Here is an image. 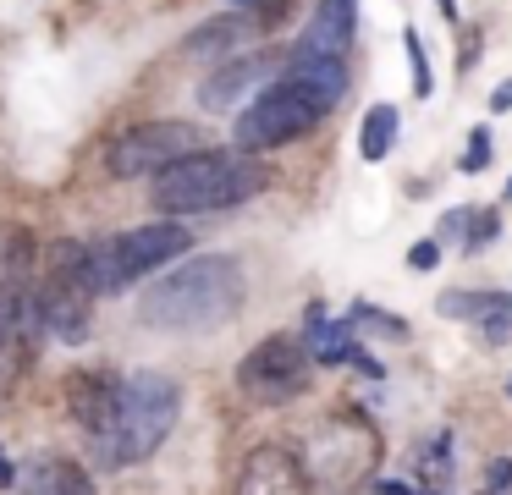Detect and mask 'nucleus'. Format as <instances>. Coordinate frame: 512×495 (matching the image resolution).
<instances>
[{"mask_svg":"<svg viewBox=\"0 0 512 495\" xmlns=\"http://www.w3.org/2000/svg\"><path fill=\"white\" fill-rule=\"evenodd\" d=\"M347 94V61H287V72L270 77L243 110H237V149L265 154L281 143L314 132L336 110V99Z\"/></svg>","mask_w":512,"mask_h":495,"instance_id":"f257e3e1","label":"nucleus"},{"mask_svg":"<svg viewBox=\"0 0 512 495\" xmlns=\"http://www.w3.org/2000/svg\"><path fill=\"white\" fill-rule=\"evenodd\" d=\"M248 297L243 264L232 253H199V259H182L177 270H166L144 297H138V319L149 330H215L226 319H237Z\"/></svg>","mask_w":512,"mask_h":495,"instance_id":"f03ea898","label":"nucleus"},{"mask_svg":"<svg viewBox=\"0 0 512 495\" xmlns=\"http://www.w3.org/2000/svg\"><path fill=\"white\" fill-rule=\"evenodd\" d=\"M177 413H182V385L171 374H160V369L122 374L111 418H105L100 435H89L94 468L116 473V468H133V462L155 457L160 440L177 429Z\"/></svg>","mask_w":512,"mask_h":495,"instance_id":"7ed1b4c3","label":"nucleus"},{"mask_svg":"<svg viewBox=\"0 0 512 495\" xmlns=\"http://www.w3.org/2000/svg\"><path fill=\"white\" fill-rule=\"evenodd\" d=\"M270 187V171L259 154L243 149H199L188 160L166 165L155 176V209L160 215H215V209L248 204L254 193Z\"/></svg>","mask_w":512,"mask_h":495,"instance_id":"20e7f679","label":"nucleus"},{"mask_svg":"<svg viewBox=\"0 0 512 495\" xmlns=\"http://www.w3.org/2000/svg\"><path fill=\"white\" fill-rule=\"evenodd\" d=\"M188 242H193L188 226H177V220H155V226L83 242V286H89L94 297H116L133 281H144V275L166 270L171 259H182Z\"/></svg>","mask_w":512,"mask_h":495,"instance_id":"39448f33","label":"nucleus"},{"mask_svg":"<svg viewBox=\"0 0 512 495\" xmlns=\"http://www.w3.org/2000/svg\"><path fill=\"white\" fill-rule=\"evenodd\" d=\"M380 457V435L364 413H331L320 429L309 435V451H303V473H309V490H325V495H342V490H358L369 479Z\"/></svg>","mask_w":512,"mask_h":495,"instance_id":"423d86ee","label":"nucleus"},{"mask_svg":"<svg viewBox=\"0 0 512 495\" xmlns=\"http://www.w3.org/2000/svg\"><path fill=\"white\" fill-rule=\"evenodd\" d=\"M39 286V308H45V330L67 347L89 341L94 325V292L83 286V242H56L45 259V281Z\"/></svg>","mask_w":512,"mask_h":495,"instance_id":"0eeeda50","label":"nucleus"},{"mask_svg":"<svg viewBox=\"0 0 512 495\" xmlns=\"http://www.w3.org/2000/svg\"><path fill=\"white\" fill-rule=\"evenodd\" d=\"M199 149H210V143H204V132L193 121H138V127H127L111 143L105 165H111V176L133 182V176H160L166 165L188 160Z\"/></svg>","mask_w":512,"mask_h":495,"instance_id":"6e6552de","label":"nucleus"},{"mask_svg":"<svg viewBox=\"0 0 512 495\" xmlns=\"http://www.w3.org/2000/svg\"><path fill=\"white\" fill-rule=\"evenodd\" d=\"M314 380V358L303 347V336H265L243 363H237V385L254 402H292Z\"/></svg>","mask_w":512,"mask_h":495,"instance_id":"1a4fd4ad","label":"nucleus"},{"mask_svg":"<svg viewBox=\"0 0 512 495\" xmlns=\"http://www.w3.org/2000/svg\"><path fill=\"white\" fill-rule=\"evenodd\" d=\"M358 33V0H320L314 17L303 22L298 44L287 50V61H347Z\"/></svg>","mask_w":512,"mask_h":495,"instance_id":"9d476101","label":"nucleus"},{"mask_svg":"<svg viewBox=\"0 0 512 495\" xmlns=\"http://www.w3.org/2000/svg\"><path fill=\"white\" fill-rule=\"evenodd\" d=\"M287 61V55H276V50H254V55H232V61H221L210 77L199 83V105L204 110H232V105H243V94L254 83H270V72Z\"/></svg>","mask_w":512,"mask_h":495,"instance_id":"9b49d317","label":"nucleus"},{"mask_svg":"<svg viewBox=\"0 0 512 495\" xmlns=\"http://www.w3.org/2000/svg\"><path fill=\"white\" fill-rule=\"evenodd\" d=\"M237 495H314L309 473L292 451L281 446H254L243 457V473H237Z\"/></svg>","mask_w":512,"mask_h":495,"instance_id":"f8f14e48","label":"nucleus"},{"mask_svg":"<svg viewBox=\"0 0 512 495\" xmlns=\"http://www.w3.org/2000/svg\"><path fill=\"white\" fill-rule=\"evenodd\" d=\"M303 347H309L314 363H353L358 374H369V380L386 374L364 347H353V319H325L320 308H309V336H303Z\"/></svg>","mask_w":512,"mask_h":495,"instance_id":"ddd939ff","label":"nucleus"},{"mask_svg":"<svg viewBox=\"0 0 512 495\" xmlns=\"http://www.w3.org/2000/svg\"><path fill=\"white\" fill-rule=\"evenodd\" d=\"M116 385H122V374H111V369H78L67 380V413L78 418L83 435H100L105 429V418L116 407Z\"/></svg>","mask_w":512,"mask_h":495,"instance_id":"4468645a","label":"nucleus"},{"mask_svg":"<svg viewBox=\"0 0 512 495\" xmlns=\"http://www.w3.org/2000/svg\"><path fill=\"white\" fill-rule=\"evenodd\" d=\"M435 308L463 325H485V341H501L512 330V292H441Z\"/></svg>","mask_w":512,"mask_h":495,"instance_id":"2eb2a0df","label":"nucleus"},{"mask_svg":"<svg viewBox=\"0 0 512 495\" xmlns=\"http://www.w3.org/2000/svg\"><path fill=\"white\" fill-rule=\"evenodd\" d=\"M265 22H270V17H215L210 28L188 33V44H182V50H188V55H204V61H226V50H237V44H243L254 28H265Z\"/></svg>","mask_w":512,"mask_h":495,"instance_id":"dca6fc26","label":"nucleus"},{"mask_svg":"<svg viewBox=\"0 0 512 495\" xmlns=\"http://www.w3.org/2000/svg\"><path fill=\"white\" fill-rule=\"evenodd\" d=\"M28 495H94V479L78 462H34L28 468Z\"/></svg>","mask_w":512,"mask_h":495,"instance_id":"f3484780","label":"nucleus"},{"mask_svg":"<svg viewBox=\"0 0 512 495\" xmlns=\"http://www.w3.org/2000/svg\"><path fill=\"white\" fill-rule=\"evenodd\" d=\"M397 127H402V116H397V105H369V116H364V127H358V154H364L369 165L375 160H386L391 149H397Z\"/></svg>","mask_w":512,"mask_h":495,"instance_id":"a211bd4d","label":"nucleus"},{"mask_svg":"<svg viewBox=\"0 0 512 495\" xmlns=\"http://www.w3.org/2000/svg\"><path fill=\"white\" fill-rule=\"evenodd\" d=\"M402 50H408V72H413V94L430 99L435 94V72H430V55H424L419 28H402Z\"/></svg>","mask_w":512,"mask_h":495,"instance_id":"6ab92c4d","label":"nucleus"},{"mask_svg":"<svg viewBox=\"0 0 512 495\" xmlns=\"http://www.w3.org/2000/svg\"><path fill=\"white\" fill-rule=\"evenodd\" d=\"M501 237V215L496 209H468V226H463V248L468 253H485L490 242Z\"/></svg>","mask_w":512,"mask_h":495,"instance_id":"aec40b11","label":"nucleus"},{"mask_svg":"<svg viewBox=\"0 0 512 495\" xmlns=\"http://www.w3.org/2000/svg\"><path fill=\"white\" fill-rule=\"evenodd\" d=\"M485 165H490V132L474 127V132H468V149L457 154V171H463V176H479Z\"/></svg>","mask_w":512,"mask_h":495,"instance_id":"412c9836","label":"nucleus"},{"mask_svg":"<svg viewBox=\"0 0 512 495\" xmlns=\"http://www.w3.org/2000/svg\"><path fill=\"white\" fill-rule=\"evenodd\" d=\"M353 319H364L369 330H386V336H408V319H397V314H386V308H369V303H358L353 308Z\"/></svg>","mask_w":512,"mask_h":495,"instance_id":"4be33fe9","label":"nucleus"},{"mask_svg":"<svg viewBox=\"0 0 512 495\" xmlns=\"http://www.w3.org/2000/svg\"><path fill=\"white\" fill-rule=\"evenodd\" d=\"M408 264H413V270H435V264H441V242H435V237L413 242V248H408Z\"/></svg>","mask_w":512,"mask_h":495,"instance_id":"5701e85b","label":"nucleus"},{"mask_svg":"<svg viewBox=\"0 0 512 495\" xmlns=\"http://www.w3.org/2000/svg\"><path fill=\"white\" fill-rule=\"evenodd\" d=\"M490 110H496V116H507V110H512V77L496 88V94H490Z\"/></svg>","mask_w":512,"mask_h":495,"instance_id":"b1692460","label":"nucleus"},{"mask_svg":"<svg viewBox=\"0 0 512 495\" xmlns=\"http://www.w3.org/2000/svg\"><path fill=\"white\" fill-rule=\"evenodd\" d=\"M507 484H512V462H496V468H490V495L507 490Z\"/></svg>","mask_w":512,"mask_h":495,"instance_id":"393cba45","label":"nucleus"},{"mask_svg":"<svg viewBox=\"0 0 512 495\" xmlns=\"http://www.w3.org/2000/svg\"><path fill=\"white\" fill-rule=\"evenodd\" d=\"M435 6H441V17H446V22H457V0H435Z\"/></svg>","mask_w":512,"mask_h":495,"instance_id":"a878e982","label":"nucleus"},{"mask_svg":"<svg viewBox=\"0 0 512 495\" xmlns=\"http://www.w3.org/2000/svg\"><path fill=\"white\" fill-rule=\"evenodd\" d=\"M12 473H17V468L6 462V451H0V484H12Z\"/></svg>","mask_w":512,"mask_h":495,"instance_id":"bb28decb","label":"nucleus"},{"mask_svg":"<svg viewBox=\"0 0 512 495\" xmlns=\"http://www.w3.org/2000/svg\"><path fill=\"white\" fill-rule=\"evenodd\" d=\"M232 6H254V0H232Z\"/></svg>","mask_w":512,"mask_h":495,"instance_id":"cd10ccee","label":"nucleus"},{"mask_svg":"<svg viewBox=\"0 0 512 495\" xmlns=\"http://www.w3.org/2000/svg\"><path fill=\"white\" fill-rule=\"evenodd\" d=\"M507 198H512V182H507Z\"/></svg>","mask_w":512,"mask_h":495,"instance_id":"c85d7f7f","label":"nucleus"},{"mask_svg":"<svg viewBox=\"0 0 512 495\" xmlns=\"http://www.w3.org/2000/svg\"><path fill=\"white\" fill-rule=\"evenodd\" d=\"M507 391H512V380H507Z\"/></svg>","mask_w":512,"mask_h":495,"instance_id":"c756f323","label":"nucleus"}]
</instances>
